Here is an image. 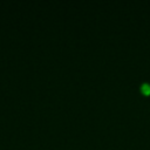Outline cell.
Returning a JSON list of instances; mask_svg holds the SVG:
<instances>
[{"mask_svg":"<svg viewBox=\"0 0 150 150\" xmlns=\"http://www.w3.org/2000/svg\"><path fill=\"white\" fill-rule=\"evenodd\" d=\"M141 91L144 95H150V84L149 83H143L141 87Z\"/></svg>","mask_w":150,"mask_h":150,"instance_id":"obj_1","label":"cell"}]
</instances>
